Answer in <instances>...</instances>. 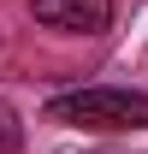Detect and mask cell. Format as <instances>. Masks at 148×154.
Returning a JSON list of instances; mask_svg holds the SVG:
<instances>
[{"instance_id": "1", "label": "cell", "mask_w": 148, "mask_h": 154, "mask_svg": "<svg viewBox=\"0 0 148 154\" xmlns=\"http://www.w3.org/2000/svg\"><path fill=\"white\" fill-rule=\"evenodd\" d=\"M48 113L77 131H148V95L130 89H77V95H54Z\"/></svg>"}, {"instance_id": "2", "label": "cell", "mask_w": 148, "mask_h": 154, "mask_svg": "<svg viewBox=\"0 0 148 154\" xmlns=\"http://www.w3.org/2000/svg\"><path fill=\"white\" fill-rule=\"evenodd\" d=\"M48 30H71V36H95L113 24V0H30Z\"/></svg>"}, {"instance_id": "3", "label": "cell", "mask_w": 148, "mask_h": 154, "mask_svg": "<svg viewBox=\"0 0 148 154\" xmlns=\"http://www.w3.org/2000/svg\"><path fill=\"white\" fill-rule=\"evenodd\" d=\"M0 154H18V113L0 101Z\"/></svg>"}]
</instances>
